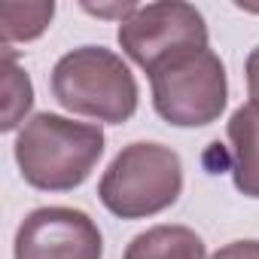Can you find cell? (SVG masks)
Masks as SVG:
<instances>
[{"label": "cell", "instance_id": "8", "mask_svg": "<svg viewBox=\"0 0 259 259\" xmlns=\"http://www.w3.org/2000/svg\"><path fill=\"white\" fill-rule=\"evenodd\" d=\"M122 259H207V250L189 226H153L132 238Z\"/></svg>", "mask_w": 259, "mask_h": 259}, {"label": "cell", "instance_id": "11", "mask_svg": "<svg viewBox=\"0 0 259 259\" xmlns=\"http://www.w3.org/2000/svg\"><path fill=\"white\" fill-rule=\"evenodd\" d=\"M210 259H259V241H232L220 247Z\"/></svg>", "mask_w": 259, "mask_h": 259}, {"label": "cell", "instance_id": "12", "mask_svg": "<svg viewBox=\"0 0 259 259\" xmlns=\"http://www.w3.org/2000/svg\"><path fill=\"white\" fill-rule=\"evenodd\" d=\"M244 73H247V92H250V98H253V101H259V46L250 52Z\"/></svg>", "mask_w": 259, "mask_h": 259}, {"label": "cell", "instance_id": "1", "mask_svg": "<svg viewBox=\"0 0 259 259\" xmlns=\"http://www.w3.org/2000/svg\"><path fill=\"white\" fill-rule=\"evenodd\" d=\"M104 132L58 113L31 116L16 138V165L40 192H70L89 180L104 156Z\"/></svg>", "mask_w": 259, "mask_h": 259}, {"label": "cell", "instance_id": "3", "mask_svg": "<svg viewBox=\"0 0 259 259\" xmlns=\"http://www.w3.org/2000/svg\"><path fill=\"white\" fill-rule=\"evenodd\" d=\"M183 192V162L165 144H128L98 183L101 204L119 220H144L168 210Z\"/></svg>", "mask_w": 259, "mask_h": 259}, {"label": "cell", "instance_id": "5", "mask_svg": "<svg viewBox=\"0 0 259 259\" xmlns=\"http://www.w3.org/2000/svg\"><path fill=\"white\" fill-rule=\"evenodd\" d=\"M116 37L122 52L147 73L183 52L207 49L204 16L192 4H180V0L138 7L125 22H119Z\"/></svg>", "mask_w": 259, "mask_h": 259}, {"label": "cell", "instance_id": "6", "mask_svg": "<svg viewBox=\"0 0 259 259\" xmlns=\"http://www.w3.org/2000/svg\"><path fill=\"white\" fill-rule=\"evenodd\" d=\"M98 223L76 207H37L16 232V259H101Z\"/></svg>", "mask_w": 259, "mask_h": 259}, {"label": "cell", "instance_id": "7", "mask_svg": "<svg viewBox=\"0 0 259 259\" xmlns=\"http://www.w3.org/2000/svg\"><path fill=\"white\" fill-rule=\"evenodd\" d=\"M232 177L238 192L259 198V101L241 104L229 119Z\"/></svg>", "mask_w": 259, "mask_h": 259}, {"label": "cell", "instance_id": "4", "mask_svg": "<svg viewBox=\"0 0 259 259\" xmlns=\"http://www.w3.org/2000/svg\"><path fill=\"white\" fill-rule=\"evenodd\" d=\"M156 113L177 128H201L223 116L229 101L226 67L217 52L192 49L150 73Z\"/></svg>", "mask_w": 259, "mask_h": 259}, {"label": "cell", "instance_id": "9", "mask_svg": "<svg viewBox=\"0 0 259 259\" xmlns=\"http://www.w3.org/2000/svg\"><path fill=\"white\" fill-rule=\"evenodd\" d=\"M55 16L52 0H34V4H0V40L4 49H13V43H31L37 40Z\"/></svg>", "mask_w": 259, "mask_h": 259}, {"label": "cell", "instance_id": "10", "mask_svg": "<svg viewBox=\"0 0 259 259\" xmlns=\"http://www.w3.org/2000/svg\"><path fill=\"white\" fill-rule=\"evenodd\" d=\"M0 79H4V119H0V128L4 132H13L19 128V122H28L25 113L34 107V85L31 76L16 64V52L4 49V61H0Z\"/></svg>", "mask_w": 259, "mask_h": 259}, {"label": "cell", "instance_id": "2", "mask_svg": "<svg viewBox=\"0 0 259 259\" xmlns=\"http://www.w3.org/2000/svg\"><path fill=\"white\" fill-rule=\"evenodd\" d=\"M55 101L85 119L122 125L138 110V79L122 55L104 46H79L52 67Z\"/></svg>", "mask_w": 259, "mask_h": 259}]
</instances>
